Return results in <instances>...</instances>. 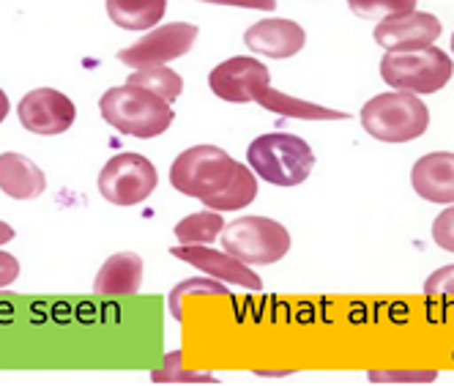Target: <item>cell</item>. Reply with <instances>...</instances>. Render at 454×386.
Listing matches in <instances>:
<instances>
[{"instance_id": "cell-1", "label": "cell", "mask_w": 454, "mask_h": 386, "mask_svg": "<svg viewBox=\"0 0 454 386\" xmlns=\"http://www.w3.org/2000/svg\"><path fill=\"white\" fill-rule=\"evenodd\" d=\"M170 184L211 211H239L257 198V176L219 146H192L176 156Z\"/></svg>"}, {"instance_id": "cell-2", "label": "cell", "mask_w": 454, "mask_h": 386, "mask_svg": "<svg viewBox=\"0 0 454 386\" xmlns=\"http://www.w3.org/2000/svg\"><path fill=\"white\" fill-rule=\"evenodd\" d=\"M99 110H102V118L110 126H115L121 135L140 138V140L165 135L176 118L170 102H165L153 91L132 85V83L110 88L102 96Z\"/></svg>"}, {"instance_id": "cell-3", "label": "cell", "mask_w": 454, "mask_h": 386, "mask_svg": "<svg viewBox=\"0 0 454 386\" xmlns=\"http://www.w3.org/2000/svg\"><path fill=\"white\" fill-rule=\"evenodd\" d=\"M247 162L257 178L274 186H299L309 178L315 168V154L296 135L269 132L249 143Z\"/></svg>"}, {"instance_id": "cell-4", "label": "cell", "mask_w": 454, "mask_h": 386, "mask_svg": "<svg viewBox=\"0 0 454 386\" xmlns=\"http://www.w3.org/2000/svg\"><path fill=\"white\" fill-rule=\"evenodd\" d=\"M362 126L380 143H411L430 126V110L408 91H388L362 107Z\"/></svg>"}, {"instance_id": "cell-5", "label": "cell", "mask_w": 454, "mask_h": 386, "mask_svg": "<svg viewBox=\"0 0 454 386\" xmlns=\"http://www.w3.org/2000/svg\"><path fill=\"white\" fill-rule=\"evenodd\" d=\"M454 75V63L441 47H419L405 52H386L380 58V77L395 91L408 93H435Z\"/></svg>"}, {"instance_id": "cell-6", "label": "cell", "mask_w": 454, "mask_h": 386, "mask_svg": "<svg viewBox=\"0 0 454 386\" xmlns=\"http://www.w3.org/2000/svg\"><path fill=\"white\" fill-rule=\"evenodd\" d=\"M222 249L247 266H271L287 255L290 233L269 217H241L222 231Z\"/></svg>"}, {"instance_id": "cell-7", "label": "cell", "mask_w": 454, "mask_h": 386, "mask_svg": "<svg viewBox=\"0 0 454 386\" xmlns=\"http://www.w3.org/2000/svg\"><path fill=\"white\" fill-rule=\"evenodd\" d=\"M159 173L143 154H115L99 173V192L113 206H137L151 198Z\"/></svg>"}, {"instance_id": "cell-8", "label": "cell", "mask_w": 454, "mask_h": 386, "mask_svg": "<svg viewBox=\"0 0 454 386\" xmlns=\"http://www.w3.org/2000/svg\"><path fill=\"white\" fill-rule=\"evenodd\" d=\"M198 39V25L192 22H170L153 28L148 36H143L137 44L126 47L118 52V60L126 63L132 69L143 67H161V63H170L176 58H184Z\"/></svg>"}, {"instance_id": "cell-9", "label": "cell", "mask_w": 454, "mask_h": 386, "mask_svg": "<svg viewBox=\"0 0 454 386\" xmlns=\"http://www.w3.org/2000/svg\"><path fill=\"white\" fill-rule=\"evenodd\" d=\"M208 85L222 102L247 105V102H254L257 96H261V91L271 85V75L261 60H254L249 55H236V58L222 60L208 75Z\"/></svg>"}, {"instance_id": "cell-10", "label": "cell", "mask_w": 454, "mask_h": 386, "mask_svg": "<svg viewBox=\"0 0 454 386\" xmlns=\"http://www.w3.org/2000/svg\"><path fill=\"white\" fill-rule=\"evenodd\" d=\"M17 115L27 132L52 138L69 132L77 118V107L67 93H60L55 88H36L27 96H22Z\"/></svg>"}, {"instance_id": "cell-11", "label": "cell", "mask_w": 454, "mask_h": 386, "mask_svg": "<svg viewBox=\"0 0 454 386\" xmlns=\"http://www.w3.org/2000/svg\"><path fill=\"white\" fill-rule=\"evenodd\" d=\"M170 255L184 264H189V266H194V269L216 277V280L231 282L236 288H247V291H261L263 288L261 277L224 249L219 252V249H211L208 244H178L170 249Z\"/></svg>"}, {"instance_id": "cell-12", "label": "cell", "mask_w": 454, "mask_h": 386, "mask_svg": "<svg viewBox=\"0 0 454 386\" xmlns=\"http://www.w3.org/2000/svg\"><path fill=\"white\" fill-rule=\"evenodd\" d=\"M375 42L386 47V52H405L430 47L441 36V20L427 12H411L403 17H388L375 25Z\"/></svg>"}, {"instance_id": "cell-13", "label": "cell", "mask_w": 454, "mask_h": 386, "mask_svg": "<svg viewBox=\"0 0 454 386\" xmlns=\"http://www.w3.org/2000/svg\"><path fill=\"white\" fill-rule=\"evenodd\" d=\"M244 44L257 52V55H269V58H294L304 50L307 34L304 28L294 20H261L254 22L247 34Z\"/></svg>"}, {"instance_id": "cell-14", "label": "cell", "mask_w": 454, "mask_h": 386, "mask_svg": "<svg viewBox=\"0 0 454 386\" xmlns=\"http://www.w3.org/2000/svg\"><path fill=\"white\" fill-rule=\"evenodd\" d=\"M411 184L419 198L430 203H454V154L433 151L425 154L411 170Z\"/></svg>"}, {"instance_id": "cell-15", "label": "cell", "mask_w": 454, "mask_h": 386, "mask_svg": "<svg viewBox=\"0 0 454 386\" xmlns=\"http://www.w3.org/2000/svg\"><path fill=\"white\" fill-rule=\"evenodd\" d=\"M47 186V178L42 168L22 154L6 151L0 154V189L6 192L12 201H34Z\"/></svg>"}, {"instance_id": "cell-16", "label": "cell", "mask_w": 454, "mask_h": 386, "mask_svg": "<svg viewBox=\"0 0 454 386\" xmlns=\"http://www.w3.org/2000/svg\"><path fill=\"white\" fill-rule=\"evenodd\" d=\"M143 285V257L137 252L110 255L93 280V291L99 296H129Z\"/></svg>"}, {"instance_id": "cell-17", "label": "cell", "mask_w": 454, "mask_h": 386, "mask_svg": "<svg viewBox=\"0 0 454 386\" xmlns=\"http://www.w3.org/2000/svg\"><path fill=\"white\" fill-rule=\"evenodd\" d=\"M261 107H266L269 113H279L285 118H301V121H348V113L340 110H329V107H320L304 99H294L282 91H274L271 85L266 91H261V96L254 99Z\"/></svg>"}, {"instance_id": "cell-18", "label": "cell", "mask_w": 454, "mask_h": 386, "mask_svg": "<svg viewBox=\"0 0 454 386\" xmlns=\"http://www.w3.org/2000/svg\"><path fill=\"white\" fill-rule=\"evenodd\" d=\"M168 0H107V14L123 30H148L161 22Z\"/></svg>"}, {"instance_id": "cell-19", "label": "cell", "mask_w": 454, "mask_h": 386, "mask_svg": "<svg viewBox=\"0 0 454 386\" xmlns=\"http://www.w3.org/2000/svg\"><path fill=\"white\" fill-rule=\"evenodd\" d=\"M126 83L140 85V88H148V91H153L156 96H161V99L170 102V105L178 99L181 91H184V80H181L173 69H168L165 63H161V67H143V69H135L132 75H129Z\"/></svg>"}, {"instance_id": "cell-20", "label": "cell", "mask_w": 454, "mask_h": 386, "mask_svg": "<svg viewBox=\"0 0 454 386\" xmlns=\"http://www.w3.org/2000/svg\"><path fill=\"white\" fill-rule=\"evenodd\" d=\"M224 231V219L219 211H200V214H189L176 225V239L181 244H211L216 236Z\"/></svg>"}, {"instance_id": "cell-21", "label": "cell", "mask_w": 454, "mask_h": 386, "mask_svg": "<svg viewBox=\"0 0 454 386\" xmlns=\"http://www.w3.org/2000/svg\"><path fill=\"white\" fill-rule=\"evenodd\" d=\"M348 6L362 20H388L416 12V0H348Z\"/></svg>"}, {"instance_id": "cell-22", "label": "cell", "mask_w": 454, "mask_h": 386, "mask_svg": "<svg viewBox=\"0 0 454 386\" xmlns=\"http://www.w3.org/2000/svg\"><path fill=\"white\" fill-rule=\"evenodd\" d=\"M189 294H216V296H227V288L216 280H206V277H192V280H184L173 288L170 294V312L173 318H184L181 315V299L189 296Z\"/></svg>"}, {"instance_id": "cell-23", "label": "cell", "mask_w": 454, "mask_h": 386, "mask_svg": "<svg viewBox=\"0 0 454 386\" xmlns=\"http://www.w3.org/2000/svg\"><path fill=\"white\" fill-rule=\"evenodd\" d=\"M433 239L441 249L454 252V206L443 209L433 222Z\"/></svg>"}, {"instance_id": "cell-24", "label": "cell", "mask_w": 454, "mask_h": 386, "mask_svg": "<svg viewBox=\"0 0 454 386\" xmlns=\"http://www.w3.org/2000/svg\"><path fill=\"white\" fill-rule=\"evenodd\" d=\"M425 294L427 296H454V264L433 272L425 280Z\"/></svg>"}, {"instance_id": "cell-25", "label": "cell", "mask_w": 454, "mask_h": 386, "mask_svg": "<svg viewBox=\"0 0 454 386\" xmlns=\"http://www.w3.org/2000/svg\"><path fill=\"white\" fill-rule=\"evenodd\" d=\"M370 381H383V383L413 381V383H421V381H435V373L433 370H427V373H378V370H372L370 373Z\"/></svg>"}, {"instance_id": "cell-26", "label": "cell", "mask_w": 454, "mask_h": 386, "mask_svg": "<svg viewBox=\"0 0 454 386\" xmlns=\"http://www.w3.org/2000/svg\"><path fill=\"white\" fill-rule=\"evenodd\" d=\"M200 4L239 6V9H257V12H274V9H277V0H200Z\"/></svg>"}, {"instance_id": "cell-27", "label": "cell", "mask_w": 454, "mask_h": 386, "mask_svg": "<svg viewBox=\"0 0 454 386\" xmlns=\"http://www.w3.org/2000/svg\"><path fill=\"white\" fill-rule=\"evenodd\" d=\"M20 277V261L14 255L0 249V288H9Z\"/></svg>"}, {"instance_id": "cell-28", "label": "cell", "mask_w": 454, "mask_h": 386, "mask_svg": "<svg viewBox=\"0 0 454 386\" xmlns=\"http://www.w3.org/2000/svg\"><path fill=\"white\" fill-rule=\"evenodd\" d=\"M14 239V228L9 222H0V244H9Z\"/></svg>"}, {"instance_id": "cell-29", "label": "cell", "mask_w": 454, "mask_h": 386, "mask_svg": "<svg viewBox=\"0 0 454 386\" xmlns=\"http://www.w3.org/2000/svg\"><path fill=\"white\" fill-rule=\"evenodd\" d=\"M6 115H9V96L6 91H0V123L6 121Z\"/></svg>"}, {"instance_id": "cell-30", "label": "cell", "mask_w": 454, "mask_h": 386, "mask_svg": "<svg viewBox=\"0 0 454 386\" xmlns=\"http://www.w3.org/2000/svg\"><path fill=\"white\" fill-rule=\"evenodd\" d=\"M451 52H454V34H451Z\"/></svg>"}]
</instances>
